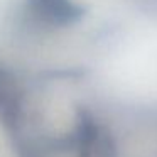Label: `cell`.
I'll list each match as a JSON object with an SVG mask.
<instances>
[{"label": "cell", "mask_w": 157, "mask_h": 157, "mask_svg": "<svg viewBox=\"0 0 157 157\" xmlns=\"http://www.w3.org/2000/svg\"><path fill=\"white\" fill-rule=\"evenodd\" d=\"M29 15L48 25H68L79 21L83 7L73 0H25Z\"/></svg>", "instance_id": "6da1fadb"}]
</instances>
